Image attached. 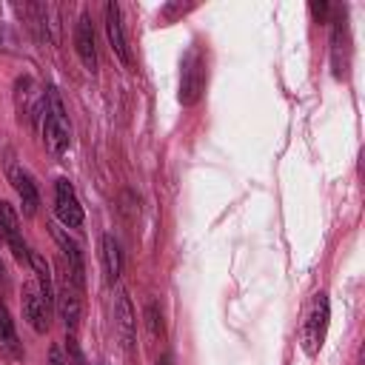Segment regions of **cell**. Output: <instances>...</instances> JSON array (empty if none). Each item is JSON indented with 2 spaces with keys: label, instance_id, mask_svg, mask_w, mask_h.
<instances>
[{
  "label": "cell",
  "instance_id": "2e32d148",
  "mask_svg": "<svg viewBox=\"0 0 365 365\" xmlns=\"http://www.w3.org/2000/svg\"><path fill=\"white\" fill-rule=\"evenodd\" d=\"M100 259H103V274H106V282H117L120 274H123V248H120V240L114 234H103L100 240Z\"/></svg>",
  "mask_w": 365,
  "mask_h": 365
},
{
  "label": "cell",
  "instance_id": "3957f363",
  "mask_svg": "<svg viewBox=\"0 0 365 365\" xmlns=\"http://www.w3.org/2000/svg\"><path fill=\"white\" fill-rule=\"evenodd\" d=\"M205 83H208V51H205V46L194 43V46H188V51L180 63V103L197 106L200 97L205 94Z\"/></svg>",
  "mask_w": 365,
  "mask_h": 365
},
{
  "label": "cell",
  "instance_id": "5bb4252c",
  "mask_svg": "<svg viewBox=\"0 0 365 365\" xmlns=\"http://www.w3.org/2000/svg\"><path fill=\"white\" fill-rule=\"evenodd\" d=\"M51 228V237H54V242L60 245V254H63V262L68 265V271H71V277L80 282V285H86V262H83V251H80V245L63 231V228H57V225H48Z\"/></svg>",
  "mask_w": 365,
  "mask_h": 365
},
{
  "label": "cell",
  "instance_id": "9a60e30c",
  "mask_svg": "<svg viewBox=\"0 0 365 365\" xmlns=\"http://www.w3.org/2000/svg\"><path fill=\"white\" fill-rule=\"evenodd\" d=\"M0 359H6V362H20L23 359V342L14 331V319H11L3 299H0Z\"/></svg>",
  "mask_w": 365,
  "mask_h": 365
},
{
  "label": "cell",
  "instance_id": "8fae6325",
  "mask_svg": "<svg viewBox=\"0 0 365 365\" xmlns=\"http://www.w3.org/2000/svg\"><path fill=\"white\" fill-rule=\"evenodd\" d=\"M74 51L80 57V63L86 66V71H97V40H94V26H91V14L83 11L74 23Z\"/></svg>",
  "mask_w": 365,
  "mask_h": 365
},
{
  "label": "cell",
  "instance_id": "8992f818",
  "mask_svg": "<svg viewBox=\"0 0 365 365\" xmlns=\"http://www.w3.org/2000/svg\"><path fill=\"white\" fill-rule=\"evenodd\" d=\"M351 29H348V14L339 11L334 17V26H331V68H334V77L336 80H345L348 77V68H351Z\"/></svg>",
  "mask_w": 365,
  "mask_h": 365
},
{
  "label": "cell",
  "instance_id": "9c48e42d",
  "mask_svg": "<svg viewBox=\"0 0 365 365\" xmlns=\"http://www.w3.org/2000/svg\"><path fill=\"white\" fill-rule=\"evenodd\" d=\"M54 214L66 228H80L83 225V205L77 200L74 185L66 177H60L54 182Z\"/></svg>",
  "mask_w": 365,
  "mask_h": 365
},
{
  "label": "cell",
  "instance_id": "7c38bea8",
  "mask_svg": "<svg viewBox=\"0 0 365 365\" xmlns=\"http://www.w3.org/2000/svg\"><path fill=\"white\" fill-rule=\"evenodd\" d=\"M114 328H117V336L123 342L125 351H134V342H137V317H134V305L128 299L125 291L117 294L114 299Z\"/></svg>",
  "mask_w": 365,
  "mask_h": 365
},
{
  "label": "cell",
  "instance_id": "7a4b0ae2",
  "mask_svg": "<svg viewBox=\"0 0 365 365\" xmlns=\"http://www.w3.org/2000/svg\"><path fill=\"white\" fill-rule=\"evenodd\" d=\"M43 137H46V145L51 154H66L68 145H71V123H68V114H66V106H63V97L54 86L46 88V106H43Z\"/></svg>",
  "mask_w": 365,
  "mask_h": 365
},
{
  "label": "cell",
  "instance_id": "ffe728a7",
  "mask_svg": "<svg viewBox=\"0 0 365 365\" xmlns=\"http://www.w3.org/2000/svg\"><path fill=\"white\" fill-rule=\"evenodd\" d=\"M308 11L314 14V20H317V23H325V17H328V3H311V6H308Z\"/></svg>",
  "mask_w": 365,
  "mask_h": 365
},
{
  "label": "cell",
  "instance_id": "5b68a950",
  "mask_svg": "<svg viewBox=\"0 0 365 365\" xmlns=\"http://www.w3.org/2000/svg\"><path fill=\"white\" fill-rule=\"evenodd\" d=\"M43 106H46V91L34 83V77L31 74L17 77V83H14L17 117L26 120V123H37V120H43Z\"/></svg>",
  "mask_w": 365,
  "mask_h": 365
},
{
  "label": "cell",
  "instance_id": "277c9868",
  "mask_svg": "<svg viewBox=\"0 0 365 365\" xmlns=\"http://www.w3.org/2000/svg\"><path fill=\"white\" fill-rule=\"evenodd\" d=\"M54 305H57V314L66 325V331H77L80 325V317H83V285L71 277L68 265L60 259L57 265V288H54Z\"/></svg>",
  "mask_w": 365,
  "mask_h": 365
},
{
  "label": "cell",
  "instance_id": "52a82bcc",
  "mask_svg": "<svg viewBox=\"0 0 365 365\" xmlns=\"http://www.w3.org/2000/svg\"><path fill=\"white\" fill-rule=\"evenodd\" d=\"M20 308H23V319L37 331L46 334L51 325V302L43 297V291L37 288V282H26L20 291Z\"/></svg>",
  "mask_w": 365,
  "mask_h": 365
},
{
  "label": "cell",
  "instance_id": "e0dca14e",
  "mask_svg": "<svg viewBox=\"0 0 365 365\" xmlns=\"http://www.w3.org/2000/svg\"><path fill=\"white\" fill-rule=\"evenodd\" d=\"M29 262H31V268H34V277H37L34 282H37V288L43 291V297H46L48 302H54V277H51V268H48L46 257H43V254H31Z\"/></svg>",
  "mask_w": 365,
  "mask_h": 365
},
{
  "label": "cell",
  "instance_id": "6da1fadb",
  "mask_svg": "<svg viewBox=\"0 0 365 365\" xmlns=\"http://www.w3.org/2000/svg\"><path fill=\"white\" fill-rule=\"evenodd\" d=\"M328 319H331V302L325 291H317L305 308H302V319H299V331H297V342L302 348L305 356H317L322 351L325 334H328Z\"/></svg>",
  "mask_w": 365,
  "mask_h": 365
},
{
  "label": "cell",
  "instance_id": "ac0fdd59",
  "mask_svg": "<svg viewBox=\"0 0 365 365\" xmlns=\"http://www.w3.org/2000/svg\"><path fill=\"white\" fill-rule=\"evenodd\" d=\"M145 325H148V334L151 336H165V322H163V311H160V305L154 302V299H148L145 302Z\"/></svg>",
  "mask_w": 365,
  "mask_h": 365
},
{
  "label": "cell",
  "instance_id": "30bf717a",
  "mask_svg": "<svg viewBox=\"0 0 365 365\" xmlns=\"http://www.w3.org/2000/svg\"><path fill=\"white\" fill-rule=\"evenodd\" d=\"M6 171H9V182H11V188H14L17 200H20L23 214H26V217H34V214H37V205H40V191H37L34 177H31L23 165H17V163H9Z\"/></svg>",
  "mask_w": 365,
  "mask_h": 365
},
{
  "label": "cell",
  "instance_id": "44dd1931",
  "mask_svg": "<svg viewBox=\"0 0 365 365\" xmlns=\"http://www.w3.org/2000/svg\"><path fill=\"white\" fill-rule=\"evenodd\" d=\"M6 288H9V274H6V265L0 259V291H6Z\"/></svg>",
  "mask_w": 365,
  "mask_h": 365
},
{
  "label": "cell",
  "instance_id": "7402d4cb",
  "mask_svg": "<svg viewBox=\"0 0 365 365\" xmlns=\"http://www.w3.org/2000/svg\"><path fill=\"white\" fill-rule=\"evenodd\" d=\"M154 365H174V356H171V354H160V359H157Z\"/></svg>",
  "mask_w": 365,
  "mask_h": 365
},
{
  "label": "cell",
  "instance_id": "4fadbf2b",
  "mask_svg": "<svg viewBox=\"0 0 365 365\" xmlns=\"http://www.w3.org/2000/svg\"><path fill=\"white\" fill-rule=\"evenodd\" d=\"M103 17H106V37H108L111 51L120 57V63L131 66V51H128V43H125L120 6H117V3H106V6H103Z\"/></svg>",
  "mask_w": 365,
  "mask_h": 365
},
{
  "label": "cell",
  "instance_id": "ba28073f",
  "mask_svg": "<svg viewBox=\"0 0 365 365\" xmlns=\"http://www.w3.org/2000/svg\"><path fill=\"white\" fill-rule=\"evenodd\" d=\"M0 242L14 254L17 262H29L31 251H29V245H26V240H23L17 211H14L6 200H0Z\"/></svg>",
  "mask_w": 365,
  "mask_h": 365
},
{
  "label": "cell",
  "instance_id": "d6986e66",
  "mask_svg": "<svg viewBox=\"0 0 365 365\" xmlns=\"http://www.w3.org/2000/svg\"><path fill=\"white\" fill-rule=\"evenodd\" d=\"M48 365H68L66 351H63L60 345H51V351H48Z\"/></svg>",
  "mask_w": 365,
  "mask_h": 365
}]
</instances>
